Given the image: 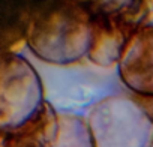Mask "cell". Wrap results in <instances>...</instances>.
Segmentation results:
<instances>
[{"instance_id":"cell-1","label":"cell","mask_w":153,"mask_h":147,"mask_svg":"<svg viewBox=\"0 0 153 147\" xmlns=\"http://www.w3.org/2000/svg\"><path fill=\"white\" fill-rule=\"evenodd\" d=\"M24 39L30 51L51 65H71L89 56L92 15L87 2H47L27 12Z\"/></svg>"},{"instance_id":"cell-2","label":"cell","mask_w":153,"mask_h":147,"mask_svg":"<svg viewBox=\"0 0 153 147\" xmlns=\"http://www.w3.org/2000/svg\"><path fill=\"white\" fill-rule=\"evenodd\" d=\"M86 122L95 147H153V117L134 96L102 98L92 105Z\"/></svg>"},{"instance_id":"cell-3","label":"cell","mask_w":153,"mask_h":147,"mask_svg":"<svg viewBox=\"0 0 153 147\" xmlns=\"http://www.w3.org/2000/svg\"><path fill=\"white\" fill-rule=\"evenodd\" d=\"M92 15L89 60L101 68L116 65L134 33L149 15L147 2H87Z\"/></svg>"},{"instance_id":"cell-4","label":"cell","mask_w":153,"mask_h":147,"mask_svg":"<svg viewBox=\"0 0 153 147\" xmlns=\"http://www.w3.org/2000/svg\"><path fill=\"white\" fill-rule=\"evenodd\" d=\"M45 104L41 77L29 60L0 51V132L29 122Z\"/></svg>"},{"instance_id":"cell-5","label":"cell","mask_w":153,"mask_h":147,"mask_svg":"<svg viewBox=\"0 0 153 147\" xmlns=\"http://www.w3.org/2000/svg\"><path fill=\"white\" fill-rule=\"evenodd\" d=\"M117 72L128 90L153 98V24H144L134 33L117 62Z\"/></svg>"},{"instance_id":"cell-6","label":"cell","mask_w":153,"mask_h":147,"mask_svg":"<svg viewBox=\"0 0 153 147\" xmlns=\"http://www.w3.org/2000/svg\"><path fill=\"white\" fill-rule=\"evenodd\" d=\"M57 111L45 102L24 125L0 132V147H54Z\"/></svg>"},{"instance_id":"cell-7","label":"cell","mask_w":153,"mask_h":147,"mask_svg":"<svg viewBox=\"0 0 153 147\" xmlns=\"http://www.w3.org/2000/svg\"><path fill=\"white\" fill-rule=\"evenodd\" d=\"M54 147H95L86 119L72 113H57Z\"/></svg>"}]
</instances>
